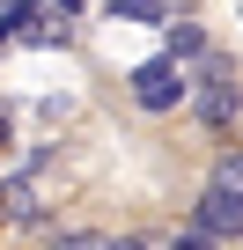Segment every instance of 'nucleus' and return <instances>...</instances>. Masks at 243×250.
<instances>
[{
    "instance_id": "f257e3e1",
    "label": "nucleus",
    "mask_w": 243,
    "mask_h": 250,
    "mask_svg": "<svg viewBox=\"0 0 243 250\" xmlns=\"http://www.w3.org/2000/svg\"><path fill=\"white\" fill-rule=\"evenodd\" d=\"M184 103H192V118L206 125V133H228V125L243 118V81L236 74H199Z\"/></svg>"
},
{
    "instance_id": "f03ea898",
    "label": "nucleus",
    "mask_w": 243,
    "mask_h": 250,
    "mask_svg": "<svg viewBox=\"0 0 243 250\" xmlns=\"http://www.w3.org/2000/svg\"><path fill=\"white\" fill-rule=\"evenodd\" d=\"M192 96V74L177 66V59H148V66H133V103L140 110H177Z\"/></svg>"
},
{
    "instance_id": "7ed1b4c3",
    "label": "nucleus",
    "mask_w": 243,
    "mask_h": 250,
    "mask_svg": "<svg viewBox=\"0 0 243 250\" xmlns=\"http://www.w3.org/2000/svg\"><path fill=\"white\" fill-rule=\"evenodd\" d=\"M192 228H206L214 243L243 235V191H221V184H206V191H199V206H192Z\"/></svg>"
},
{
    "instance_id": "20e7f679",
    "label": "nucleus",
    "mask_w": 243,
    "mask_h": 250,
    "mask_svg": "<svg viewBox=\"0 0 243 250\" xmlns=\"http://www.w3.org/2000/svg\"><path fill=\"white\" fill-rule=\"evenodd\" d=\"M37 199H44V177L37 169L0 177V213H8V221H37Z\"/></svg>"
},
{
    "instance_id": "39448f33",
    "label": "nucleus",
    "mask_w": 243,
    "mask_h": 250,
    "mask_svg": "<svg viewBox=\"0 0 243 250\" xmlns=\"http://www.w3.org/2000/svg\"><path fill=\"white\" fill-rule=\"evenodd\" d=\"M199 52H206V30H199V22H177V15H170V52H162V59H199Z\"/></svg>"
},
{
    "instance_id": "423d86ee",
    "label": "nucleus",
    "mask_w": 243,
    "mask_h": 250,
    "mask_svg": "<svg viewBox=\"0 0 243 250\" xmlns=\"http://www.w3.org/2000/svg\"><path fill=\"white\" fill-rule=\"evenodd\" d=\"M206 184H221V191H243V147H221V162H214V177Z\"/></svg>"
},
{
    "instance_id": "0eeeda50",
    "label": "nucleus",
    "mask_w": 243,
    "mask_h": 250,
    "mask_svg": "<svg viewBox=\"0 0 243 250\" xmlns=\"http://www.w3.org/2000/svg\"><path fill=\"white\" fill-rule=\"evenodd\" d=\"M170 250H221V243H214V235H206V228H192V221H184V235H177V243H170Z\"/></svg>"
},
{
    "instance_id": "6e6552de",
    "label": "nucleus",
    "mask_w": 243,
    "mask_h": 250,
    "mask_svg": "<svg viewBox=\"0 0 243 250\" xmlns=\"http://www.w3.org/2000/svg\"><path fill=\"white\" fill-rule=\"evenodd\" d=\"M52 250H103V235H59Z\"/></svg>"
},
{
    "instance_id": "1a4fd4ad",
    "label": "nucleus",
    "mask_w": 243,
    "mask_h": 250,
    "mask_svg": "<svg viewBox=\"0 0 243 250\" xmlns=\"http://www.w3.org/2000/svg\"><path fill=\"white\" fill-rule=\"evenodd\" d=\"M103 250H155V243H140V235H103Z\"/></svg>"
},
{
    "instance_id": "9d476101",
    "label": "nucleus",
    "mask_w": 243,
    "mask_h": 250,
    "mask_svg": "<svg viewBox=\"0 0 243 250\" xmlns=\"http://www.w3.org/2000/svg\"><path fill=\"white\" fill-rule=\"evenodd\" d=\"M110 8H118V0H110Z\"/></svg>"
}]
</instances>
